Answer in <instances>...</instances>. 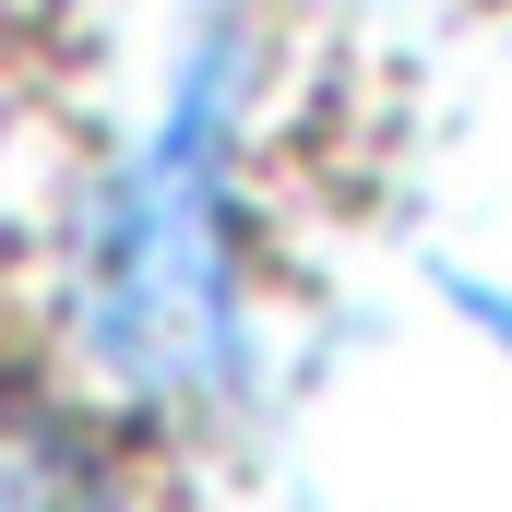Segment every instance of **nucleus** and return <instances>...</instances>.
Here are the masks:
<instances>
[{
    "instance_id": "obj_1",
    "label": "nucleus",
    "mask_w": 512,
    "mask_h": 512,
    "mask_svg": "<svg viewBox=\"0 0 512 512\" xmlns=\"http://www.w3.org/2000/svg\"><path fill=\"white\" fill-rule=\"evenodd\" d=\"M239 120L251 24H215L120 179L72 239V334L143 405H227L251 382V274H239Z\"/></svg>"
},
{
    "instance_id": "obj_2",
    "label": "nucleus",
    "mask_w": 512,
    "mask_h": 512,
    "mask_svg": "<svg viewBox=\"0 0 512 512\" xmlns=\"http://www.w3.org/2000/svg\"><path fill=\"white\" fill-rule=\"evenodd\" d=\"M0 512H120V501H108V477H96L60 429L0 417Z\"/></svg>"
},
{
    "instance_id": "obj_3",
    "label": "nucleus",
    "mask_w": 512,
    "mask_h": 512,
    "mask_svg": "<svg viewBox=\"0 0 512 512\" xmlns=\"http://www.w3.org/2000/svg\"><path fill=\"white\" fill-rule=\"evenodd\" d=\"M453 298H465V310H477V322H489V334L512 346V298H501V286H453Z\"/></svg>"
}]
</instances>
